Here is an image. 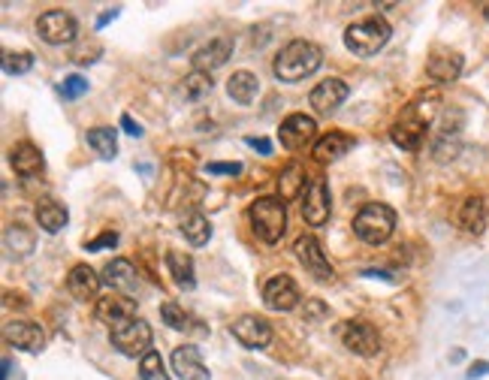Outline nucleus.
I'll use <instances>...</instances> for the list:
<instances>
[{
  "label": "nucleus",
  "mask_w": 489,
  "mask_h": 380,
  "mask_svg": "<svg viewBox=\"0 0 489 380\" xmlns=\"http://www.w3.org/2000/svg\"><path fill=\"white\" fill-rule=\"evenodd\" d=\"M323 64V52L320 46H314L311 39H293L287 43L281 52L275 55V64H272V73L287 82V85H296V82L314 76Z\"/></svg>",
  "instance_id": "nucleus-1"
},
{
  "label": "nucleus",
  "mask_w": 489,
  "mask_h": 380,
  "mask_svg": "<svg viewBox=\"0 0 489 380\" xmlns=\"http://www.w3.org/2000/svg\"><path fill=\"white\" fill-rule=\"evenodd\" d=\"M248 218H251L257 238L266 245H278L287 229V209L281 196H260V200H254L251 209H248Z\"/></svg>",
  "instance_id": "nucleus-2"
},
{
  "label": "nucleus",
  "mask_w": 489,
  "mask_h": 380,
  "mask_svg": "<svg viewBox=\"0 0 489 380\" xmlns=\"http://www.w3.org/2000/svg\"><path fill=\"white\" fill-rule=\"evenodd\" d=\"M389 37H393V28L387 24V19H378V15H371V19L356 22V24H351V28L345 30V46L351 48L354 55L371 57V55H378L380 48L389 43Z\"/></svg>",
  "instance_id": "nucleus-3"
},
{
  "label": "nucleus",
  "mask_w": 489,
  "mask_h": 380,
  "mask_svg": "<svg viewBox=\"0 0 489 380\" xmlns=\"http://www.w3.org/2000/svg\"><path fill=\"white\" fill-rule=\"evenodd\" d=\"M396 229V212L384 203L362 205L360 214L354 218V233L366 245H384Z\"/></svg>",
  "instance_id": "nucleus-4"
},
{
  "label": "nucleus",
  "mask_w": 489,
  "mask_h": 380,
  "mask_svg": "<svg viewBox=\"0 0 489 380\" xmlns=\"http://www.w3.org/2000/svg\"><path fill=\"white\" fill-rule=\"evenodd\" d=\"M432 118H435V109H423V100H420L402 112V118L393 124L389 136H393V142L405 148V151H417L423 145V139H426L429 121Z\"/></svg>",
  "instance_id": "nucleus-5"
},
{
  "label": "nucleus",
  "mask_w": 489,
  "mask_h": 380,
  "mask_svg": "<svg viewBox=\"0 0 489 380\" xmlns=\"http://www.w3.org/2000/svg\"><path fill=\"white\" fill-rule=\"evenodd\" d=\"M152 341H154V332L148 326V320L136 317V320H127V324L115 326L112 329V347L121 350L124 357H145L152 350Z\"/></svg>",
  "instance_id": "nucleus-6"
},
{
  "label": "nucleus",
  "mask_w": 489,
  "mask_h": 380,
  "mask_svg": "<svg viewBox=\"0 0 489 380\" xmlns=\"http://www.w3.org/2000/svg\"><path fill=\"white\" fill-rule=\"evenodd\" d=\"M293 254H296V260L302 263V269L309 272L311 278H318V281H336V269L329 266L327 254H323V247H320V242L314 236H300V238H296Z\"/></svg>",
  "instance_id": "nucleus-7"
},
{
  "label": "nucleus",
  "mask_w": 489,
  "mask_h": 380,
  "mask_svg": "<svg viewBox=\"0 0 489 380\" xmlns=\"http://www.w3.org/2000/svg\"><path fill=\"white\" fill-rule=\"evenodd\" d=\"M302 218L309 220L311 227H323L329 220V209H333V200H329V187L323 178H311L302 190Z\"/></svg>",
  "instance_id": "nucleus-8"
},
{
  "label": "nucleus",
  "mask_w": 489,
  "mask_h": 380,
  "mask_svg": "<svg viewBox=\"0 0 489 380\" xmlns=\"http://www.w3.org/2000/svg\"><path fill=\"white\" fill-rule=\"evenodd\" d=\"M37 30L48 46H64L76 39V19L67 10H48L37 19Z\"/></svg>",
  "instance_id": "nucleus-9"
},
{
  "label": "nucleus",
  "mask_w": 489,
  "mask_h": 380,
  "mask_svg": "<svg viewBox=\"0 0 489 380\" xmlns=\"http://www.w3.org/2000/svg\"><path fill=\"white\" fill-rule=\"evenodd\" d=\"M263 302L272 311H293L302 302V293L290 275H272L263 287Z\"/></svg>",
  "instance_id": "nucleus-10"
},
{
  "label": "nucleus",
  "mask_w": 489,
  "mask_h": 380,
  "mask_svg": "<svg viewBox=\"0 0 489 380\" xmlns=\"http://www.w3.org/2000/svg\"><path fill=\"white\" fill-rule=\"evenodd\" d=\"M94 314H97V320H100V324L112 326V329L121 326V324H127V320H136L139 317V314H136V302L130 299V296L115 293V290L97 299Z\"/></svg>",
  "instance_id": "nucleus-11"
},
{
  "label": "nucleus",
  "mask_w": 489,
  "mask_h": 380,
  "mask_svg": "<svg viewBox=\"0 0 489 380\" xmlns=\"http://www.w3.org/2000/svg\"><path fill=\"white\" fill-rule=\"evenodd\" d=\"M342 344L356 357H378L380 353V335L362 320H351V324L342 326Z\"/></svg>",
  "instance_id": "nucleus-12"
},
{
  "label": "nucleus",
  "mask_w": 489,
  "mask_h": 380,
  "mask_svg": "<svg viewBox=\"0 0 489 380\" xmlns=\"http://www.w3.org/2000/svg\"><path fill=\"white\" fill-rule=\"evenodd\" d=\"M230 335H233L242 347L260 350V347H266L272 341V326L263 317H257V314H242V317L233 320V326H230Z\"/></svg>",
  "instance_id": "nucleus-13"
},
{
  "label": "nucleus",
  "mask_w": 489,
  "mask_h": 380,
  "mask_svg": "<svg viewBox=\"0 0 489 380\" xmlns=\"http://www.w3.org/2000/svg\"><path fill=\"white\" fill-rule=\"evenodd\" d=\"M278 136L287 151H300V148L314 142V136H318V121L309 118V115H290V118L281 124Z\"/></svg>",
  "instance_id": "nucleus-14"
},
{
  "label": "nucleus",
  "mask_w": 489,
  "mask_h": 380,
  "mask_svg": "<svg viewBox=\"0 0 489 380\" xmlns=\"http://www.w3.org/2000/svg\"><path fill=\"white\" fill-rule=\"evenodd\" d=\"M347 94H351V88L345 85L342 79H323L320 85L311 88V109H318L320 115H333L338 106L347 100Z\"/></svg>",
  "instance_id": "nucleus-15"
},
{
  "label": "nucleus",
  "mask_w": 489,
  "mask_h": 380,
  "mask_svg": "<svg viewBox=\"0 0 489 380\" xmlns=\"http://www.w3.org/2000/svg\"><path fill=\"white\" fill-rule=\"evenodd\" d=\"M172 371L181 377V380H209V368L203 362V353L196 350L194 344H181L172 350Z\"/></svg>",
  "instance_id": "nucleus-16"
},
{
  "label": "nucleus",
  "mask_w": 489,
  "mask_h": 380,
  "mask_svg": "<svg viewBox=\"0 0 489 380\" xmlns=\"http://www.w3.org/2000/svg\"><path fill=\"white\" fill-rule=\"evenodd\" d=\"M230 55H233V39H230V37H214L203 48H196V52H194V70L212 73V70L223 67V64L230 61Z\"/></svg>",
  "instance_id": "nucleus-17"
},
{
  "label": "nucleus",
  "mask_w": 489,
  "mask_h": 380,
  "mask_svg": "<svg viewBox=\"0 0 489 380\" xmlns=\"http://www.w3.org/2000/svg\"><path fill=\"white\" fill-rule=\"evenodd\" d=\"M4 335L13 347L28 350V353H39L46 344L43 329H39V324H31V320H13V324H6Z\"/></svg>",
  "instance_id": "nucleus-18"
},
{
  "label": "nucleus",
  "mask_w": 489,
  "mask_h": 380,
  "mask_svg": "<svg viewBox=\"0 0 489 380\" xmlns=\"http://www.w3.org/2000/svg\"><path fill=\"white\" fill-rule=\"evenodd\" d=\"M103 281L112 287L115 293H124V296H130V293L139 290V272H136V266L130 260H121V257L112 260V263H106Z\"/></svg>",
  "instance_id": "nucleus-19"
},
{
  "label": "nucleus",
  "mask_w": 489,
  "mask_h": 380,
  "mask_svg": "<svg viewBox=\"0 0 489 380\" xmlns=\"http://www.w3.org/2000/svg\"><path fill=\"white\" fill-rule=\"evenodd\" d=\"M426 73L435 82H441V85L456 82L462 73V55L453 52V48H435L432 57H429V64H426Z\"/></svg>",
  "instance_id": "nucleus-20"
},
{
  "label": "nucleus",
  "mask_w": 489,
  "mask_h": 380,
  "mask_svg": "<svg viewBox=\"0 0 489 380\" xmlns=\"http://www.w3.org/2000/svg\"><path fill=\"white\" fill-rule=\"evenodd\" d=\"M67 290L76 296L79 302H88V299H94L97 290H100V278H97V272L91 266L79 263V266H73L67 275Z\"/></svg>",
  "instance_id": "nucleus-21"
},
{
  "label": "nucleus",
  "mask_w": 489,
  "mask_h": 380,
  "mask_svg": "<svg viewBox=\"0 0 489 380\" xmlns=\"http://www.w3.org/2000/svg\"><path fill=\"white\" fill-rule=\"evenodd\" d=\"M10 163L22 178H34L43 172V154H39V148L31 145V142L15 145L13 154H10Z\"/></svg>",
  "instance_id": "nucleus-22"
},
{
  "label": "nucleus",
  "mask_w": 489,
  "mask_h": 380,
  "mask_svg": "<svg viewBox=\"0 0 489 380\" xmlns=\"http://www.w3.org/2000/svg\"><path fill=\"white\" fill-rule=\"evenodd\" d=\"M351 148H354V139L336 130V134H327V136H320L318 142H314V160L333 163V160H338V157H345Z\"/></svg>",
  "instance_id": "nucleus-23"
},
{
  "label": "nucleus",
  "mask_w": 489,
  "mask_h": 380,
  "mask_svg": "<svg viewBox=\"0 0 489 380\" xmlns=\"http://www.w3.org/2000/svg\"><path fill=\"white\" fill-rule=\"evenodd\" d=\"M227 94H230V100H236L242 106H251L257 100V94H260V82H257L254 73L239 70L227 82Z\"/></svg>",
  "instance_id": "nucleus-24"
},
{
  "label": "nucleus",
  "mask_w": 489,
  "mask_h": 380,
  "mask_svg": "<svg viewBox=\"0 0 489 380\" xmlns=\"http://www.w3.org/2000/svg\"><path fill=\"white\" fill-rule=\"evenodd\" d=\"M34 214H37V224L43 227L46 233H61V229L67 227V220H70L67 209H64L61 203H55V200H39Z\"/></svg>",
  "instance_id": "nucleus-25"
},
{
  "label": "nucleus",
  "mask_w": 489,
  "mask_h": 380,
  "mask_svg": "<svg viewBox=\"0 0 489 380\" xmlns=\"http://www.w3.org/2000/svg\"><path fill=\"white\" fill-rule=\"evenodd\" d=\"M486 200L484 196H471V200L462 203V209H459V227L462 229H468V233H484V227H486Z\"/></svg>",
  "instance_id": "nucleus-26"
},
{
  "label": "nucleus",
  "mask_w": 489,
  "mask_h": 380,
  "mask_svg": "<svg viewBox=\"0 0 489 380\" xmlns=\"http://www.w3.org/2000/svg\"><path fill=\"white\" fill-rule=\"evenodd\" d=\"M167 266H170V275L172 281L181 287V290H194L196 287V272H194V260L181 251H170L167 254Z\"/></svg>",
  "instance_id": "nucleus-27"
},
{
  "label": "nucleus",
  "mask_w": 489,
  "mask_h": 380,
  "mask_svg": "<svg viewBox=\"0 0 489 380\" xmlns=\"http://www.w3.org/2000/svg\"><path fill=\"white\" fill-rule=\"evenodd\" d=\"M88 145L94 148L103 160H112V157L118 154V134H115L112 127H94L88 130Z\"/></svg>",
  "instance_id": "nucleus-28"
},
{
  "label": "nucleus",
  "mask_w": 489,
  "mask_h": 380,
  "mask_svg": "<svg viewBox=\"0 0 489 380\" xmlns=\"http://www.w3.org/2000/svg\"><path fill=\"white\" fill-rule=\"evenodd\" d=\"M179 94L185 97V100H203L205 94H212V73H200V70H194V73H190V76L181 79Z\"/></svg>",
  "instance_id": "nucleus-29"
},
{
  "label": "nucleus",
  "mask_w": 489,
  "mask_h": 380,
  "mask_svg": "<svg viewBox=\"0 0 489 380\" xmlns=\"http://www.w3.org/2000/svg\"><path fill=\"white\" fill-rule=\"evenodd\" d=\"M181 233H185V238L194 247H203L212 238V224L203 214H188V218L181 220Z\"/></svg>",
  "instance_id": "nucleus-30"
},
{
  "label": "nucleus",
  "mask_w": 489,
  "mask_h": 380,
  "mask_svg": "<svg viewBox=\"0 0 489 380\" xmlns=\"http://www.w3.org/2000/svg\"><path fill=\"white\" fill-rule=\"evenodd\" d=\"M305 172L302 167H287L284 172H281V181H278V190H281V200H293V196H302V190H305Z\"/></svg>",
  "instance_id": "nucleus-31"
},
{
  "label": "nucleus",
  "mask_w": 489,
  "mask_h": 380,
  "mask_svg": "<svg viewBox=\"0 0 489 380\" xmlns=\"http://www.w3.org/2000/svg\"><path fill=\"white\" fill-rule=\"evenodd\" d=\"M6 247H10L13 254H19V257H28V254L34 251V233L22 224H13L6 229Z\"/></svg>",
  "instance_id": "nucleus-32"
},
{
  "label": "nucleus",
  "mask_w": 489,
  "mask_h": 380,
  "mask_svg": "<svg viewBox=\"0 0 489 380\" xmlns=\"http://www.w3.org/2000/svg\"><path fill=\"white\" fill-rule=\"evenodd\" d=\"M139 377L143 380H170L167 368H163V359L161 353L148 350L143 359H139Z\"/></svg>",
  "instance_id": "nucleus-33"
},
{
  "label": "nucleus",
  "mask_w": 489,
  "mask_h": 380,
  "mask_svg": "<svg viewBox=\"0 0 489 380\" xmlns=\"http://www.w3.org/2000/svg\"><path fill=\"white\" fill-rule=\"evenodd\" d=\"M4 70H6V76H24V73L34 70V55L31 52H6Z\"/></svg>",
  "instance_id": "nucleus-34"
},
{
  "label": "nucleus",
  "mask_w": 489,
  "mask_h": 380,
  "mask_svg": "<svg viewBox=\"0 0 489 380\" xmlns=\"http://www.w3.org/2000/svg\"><path fill=\"white\" fill-rule=\"evenodd\" d=\"M161 317L170 329H190V317L185 314V308L176 302H163L161 305Z\"/></svg>",
  "instance_id": "nucleus-35"
},
{
  "label": "nucleus",
  "mask_w": 489,
  "mask_h": 380,
  "mask_svg": "<svg viewBox=\"0 0 489 380\" xmlns=\"http://www.w3.org/2000/svg\"><path fill=\"white\" fill-rule=\"evenodd\" d=\"M82 94H88V82L82 76H67L61 82V97H64V100H79Z\"/></svg>",
  "instance_id": "nucleus-36"
},
{
  "label": "nucleus",
  "mask_w": 489,
  "mask_h": 380,
  "mask_svg": "<svg viewBox=\"0 0 489 380\" xmlns=\"http://www.w3.org/2000/svg\"><path fill=\"white\" fill-rule=\"evenodd\" d=\"M323 317H329V308L320 299H309L302 305V320H305V324H318V320H323Z\"/></svg>",
  "instance_id": "nucleus-37"
},
{
  "label": "nucleus",
  "mask_w": 489,
  "mask_h": 380,
  "mask_svg": "<svg viewBox=\"0 0 489 380\" xmlns=\"http://www.w3.org/2000/svg\"><path fill=\"white\" fill-rule=\"evenodd\" d=\"M205 172H209V176H239L242 163H209Z\"/></svg>",
  "instance_id": "nucleus-38"
},
{
  "label": "nucleus",
  "mask_w": 489,
  "mask_h": 380,
  "mask_svg": "<svg viewBox=\"0 0 489 380\" xmlns=\"http://www.w3.org/2000/svg\"><path fill=\"white\" fill-rule=\"evenodd\" d=\"M115 245H118V233H112V229H109V233L97 236L94 242H88L85 251H103V247H115Z\"/></svg>",
  "instance_id": "nucleus-39"
},
{
  "label": "nucleus",
  "mask_w": 489,
  "mask_h": 380,
  "mask_svg": "<svg viewBox=\"0 0 489 380\" xmlns=\"http://www.w3.org/2000/svg\"><path fill=\"white\" fill-rule=\"evenodd\" d=\"M121 127L127 130L130 136H143V124L134 121V118H130V115H121Z\"/></svg>",
  "instance_id": "nucleus-40"
},
{
  "label": "nucleus",
  "mask_w": 489,
  "mask_h": 380,
  "mask_svg": "<svg viewBox=\"0 0 489 380\" xmlns=\"http://www.w3.org/2000/svg\"><path fill=\"white\" fill-rule=\"evenodd\" d=\"M486 375H489V362H484V359L468 368V380H477V377H486Z\"/></svg>",
  "instance_id": "nucleus-41"
},
{
  "label": "nucleus",
  "mask_w": 489,
  "mask_h": 380,
  "mask_svg": "<svg viewBox=\"0 0 489 380\" xmlns=\"http://www.w3.org/2000/svg\"><path fill=\"white\" fill-rule=\"evenodd\" d=\"M245 142L251 145V148H257L260 154H272V142H269V139H254V136H248Z\"/></svg>",
  "instance_id": "nucleus-42"
},
{
  "label": "nucleus",
  "mask_w": 489,
  "mask_h": 380,
  "mask_svg": "<svg viewBox=\"0 0 489 380\" xmlns=\"http://www.w3.org/2000/svg\"><path fill=\"white\" fill-rule=\"evenodd\" d=\"M118 13H121V10H106V13L100 15V19H97V28H106L109 22H115V19H118Z\"/></svg>",
  "instance_id": "nucleus-43"
},
{
  "label": "nucleus",
  "mask_w": 489,
  "mask_h": 380,
  "mask_svg": "<svg viewBox=\"0 0 489 380\" xmlns=\"http://www.w3.org/2000/svg\"><path fill=\"white\" fill-rule=\"evenodd\" d=\"M10 375H13V359H10V357H6V359H4V380H6V377H10Z\"/></svg>",
  "instance_id": "nucleus-44"
},
{
  "label": "nucleus",
  "mask_w": 489,
  "mask_h": 380,
  "mask_svg": "<svg viewBox=\"0 0 489 380\" xmlns=\"http://www.w3.org/2000/svg\"><path fill=\"white\" fill-rule=\"evenodd\" d=\"M484 13H486V19H489V4H484Z\"/></svg>",
  "instance_id": "nucleus-45"
}]
</instances>
